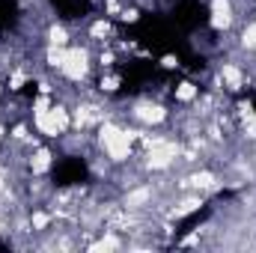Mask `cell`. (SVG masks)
<instances>
[{
	"mask_svg": "<svg viewBox=\"0 0 256 253\" xmlns=\"http://www.w3.org/2000/svg\"><path fill=\"white\" fill-rule=\"evenodd\" d=\"M0 98H3V84H0Z\"/></svg>",
	"mask_w": 256,
	"mask_h": 253,
	"instance_id": "d6986e66",
	"label": "cell"
},
{
	"mask_svg": "<svg viewBox=\"0 0 256 253\" xmlns=\"http://www.w3.org/2000/svg\"><path fill=\"white\" fill-rule=\"evenodd\" d=\"M116 90H120V74H110V72H104V74H102V80H98V92L110 96V92H116Z\"/></svg>",
	"mask_w": 256,
	"mask_h": 253,
	"instance_id": "9a60e30c",
	"label": "cell"
},
{
	"mask_svg": "<svg viewBox=\"0 0 256 253\" xmlns=\"http://www.w3.org/2000/svg\"><path fill=\"white\" fill-rule=\"evenodd\" d=\"M161 66H164V68H179V57L167 54V57H161Z\"/></svg>",
	"mask_w": 256,
	"mask_h": 253,
	"instance_id": "e0dca14e",
	"label": "cell"
},
{
	"mask_svg": "<svg viewBox=\"0 0 256 253\" xmlns=\"http://www.w3.org/2000/svg\"><path fill=\"white\" fill-rule=\"evenodd\" d=\"M3 232H6V220L0 218V236H3Z\"/></svg>",
	"mask_w": 256,
	"mask_h": 253,
	"instance_id": "ac0fdd59",
	"label": "cell"
},
{
	"mask_svg": "<svg viewBox=\"0 0 256 253\" xmlns=\"http://www.w3.org/2000/svg\"><path fill=\"white\" fill-rule=\"evenodd\" d=\"M173 98H176L179 104H194V102L200 98V86H196L194 80H182V84L173 86Z\"/></svg>",
	"mask_w": 256,
	"mask_h": 253,
	"instance_id": "8fae6325",
	"label": "cell"
},
{
	"mask_svg": "<svg viewBox=\"0 0 256 253\" xmlns=\"http://www.w3.org/2000/svg\"><path fill=\"white\" fill-rule=\"evenodd\" d=\"M200 208H202V194H196V190H194L191 196L179 200V202L170 208V218H173V220H182V218H188V214L200 212Z\"/></svg>",
	"mask_w": 256,
	"mask_h": 253,
	"instance_id": "9c48e42d",
	"label": "cell"
},
{
	"mask_svg": "<svg viewBox=\"0 0 256 253\" xmlns=\"http://www.w3.org/2000/svg\"><path fill=\"white\" fill-rule=\"evenodd\" d=\"M143 131H131V128L120 126L116 120H104L102 126L96 128V146L104 152V158L114 164V167H122L131 161L134 155V140L140 137Z\"/></svg>",
	"mask_w": 256,
	"mask_h": 253,
	"instance_id": "6da1fadb",
	"label": "cell"
},
{
	"mask_svg": "<svg viewBox=\"0 0 256 253\" xmlns=\"http://www.w3.org/2000/svg\"><path fill=\"white\" fill-rule=\"evenodd\" d=\"M218 84H220L226 92H242L244 84H248V74H244V68L238 63L224 60V63L218 66Z\"/></svg>",
	"mask_w": 256,
	"mask_h": 253,
	"instance_id": "5b68a950",
	"label": "cell"
},
{
	"mask_svg": "<svg viewBox=\"0 0 256 253\" xmlns=\"http://www.w3.org/2000/svg\"><path fill=\"white\" fill-rule=\"evenodd\" d=\"M179 188H188V190H196V194H202V190H214L218 188V176L212 173V170H194L188 176H182V182H179Z\"/></svg>",
	"mask_w": 256,
	"mask_h": 253,
	"instance_id": "ba28073f",
	"label": "cell"
},
{
	"mask_svg": "<svg viewBox=\"0 0 256 253\" xmlns=\"http://www.w3.org/2000/svg\"><path fill=\"white\" fill-rule=\"evenodd\" d=\"M90 72H92V54H90V48L68 45L63 63H60V78H66L68 84H84L90 78Z\"/></svg>",
	"mask_w": 256,
	"mask_h": 253,
	"instance_id": "3957f363",
	"label": "cell"
},
{
	"mask_svg": "<svg viewBox=\"0 0 256 253\" xmlns=\"http://www.w3.org/2000/svg\"><path fill=\"white\" fill-rule=\"evenodd\" d=\"M236 3L232 0H212V18H208V24H212V30H218V33H226L232 24H236Z\"/></svg>",
	"mask_w": 256,
	"mask_h": 253,
	"instance_id": "8992f818",
	"label": "cell"
},
{
	"mask_svg": "<svg viewBox=\"0 0 256 253\" xmlns=\"http://www.w3.org/2000/svg\"><path fill=\"white\" fill-rule=\"evenodd\" d=\"M120 18H122V21H126V24H137V21H140V12H137V9H134V6H131V9H122V12H120Z\"/></svg>",
	"mask_w": 256,
	"mask_h": 253,
	"instance_id": "2e32d148",
	"label": "cell"
},
{
	"mask_svg": "<svg viewBox=\"0 0 256 253\" xmlns=\"http://www.w3.org/2000/svg\"><path fill=\"white\" fill-rule=\"evenodd\" d=\"M51 167H54V152L45 149V146H33V152L27 155V173L42 179V176L51 173Z\"/></svg>",
	"mask_w": 256,
	"mask_h": 253,
	"instance_id": "52a82bcc",
	"label": "cell"
},
{
	"mask_svg": "<svg viewBox=\"0 0 256 253\" xmlns=\"http://www.w3.org/2000/svg\"><path fill=\"white\" fill-rule=\"evenodd\" d=\"M238 48L244 51H256V15L242 27V36H238Z\"/></svg>",
	"mask_w": 256,
	"mask_h": 253,
	"instance_id": "4fadbf2b",
	"label": "cell"
},
{
	"mask_svg": "<svg viewBox=\"0 0 256 253\" xmlns=\"http://www.w3.org/2000/svg\"><path fill=\"white\" fill-rule=\"evenodd\" d=\"M33 128L42 134V137H51V140H60L63 134L72 131V108L63 102H54L51 108L45 110H33Z\"/></svg>",
	"mask_w": 256,
	"mask_h": 253,
	"instance_id": "7a4b0ae2",
	"label": "cell"
},
{
	"mask_svg": "<svg viewBox=\"0 0 256 253\" xmlns=\"http://www.w3.org/2000/svg\"><path fill=\"white\" fill-rule=\"evenodd\" d=\"M116 248H122V238H116L114 232H108V236H102L98 242L90 244V250H116Z\"/></svg>",
	"mask_w": 256,
	"mask_h": 253,
	"instance_id": "5bb4252c",
	"label": "cell"
},
{
	"mask_svg": "<svg viewBox=\"0 0 256 253\" xmlns=\"http://www.w3.org/2000/svg\"><path fill=\"white\" fill-rule=\"evenodd\" d=\"M128 116H131L137 126L149 128V126H161V122H167L170 110H167L161 102H155V98H137V102H131Z\"/></svg>",
	"mask_w": 256,
	"mask_h": 253,
	"instance_id": "277c9868",
	"label": "cell"
},
{
	"mask_svg": "<svg viewBox=\"0 0 256 253\" xmlns=\"http://www.w3.org/2000/svg\"><path fill=\"white\" fill-rule=\"evenodd\" d=\"M45 42L48 45H54V48H68L72 45V30L66 27V24H48V30H45Z\"/></svg>",
	"mask_w": 256,
	"mask_h": 253,
	"instance_id": "30bf717a",
	"label": "cell"
},
{
	"mask_svg": "<svg viewBox=\"0 0 256 253\" xmlns=\"http://www.w3.org/2000/svg\"><path fill=\"white\" fill-rule=\"evenodd\" d=\"M110 36H114V27H110L108 18H98V21L90 24V39H96V42H108Z\"/></svg>",
	"mask_w": 256,
	"mask_h": 253,
	"instance_id": "7c38bea8",
	"label": "cell"
}]
</instances>
